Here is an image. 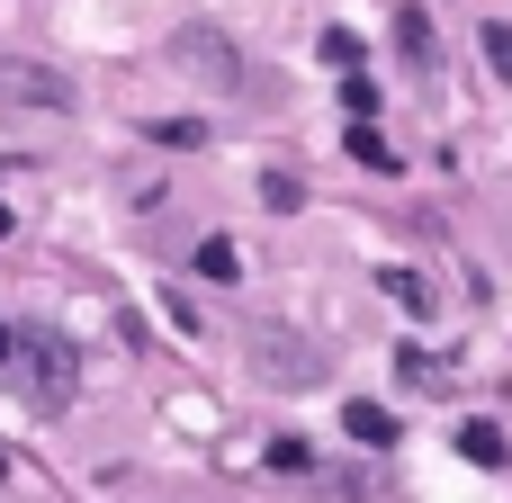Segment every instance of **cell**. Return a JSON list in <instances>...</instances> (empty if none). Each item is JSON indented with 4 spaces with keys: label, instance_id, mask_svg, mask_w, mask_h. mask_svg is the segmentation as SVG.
<instances>
[{
    "label": "cell",
    "instance_id": "52a82bcc",
    "mask_svg": "<svg viewBox=\"0 0 512 503\" xmlns=\"http://www.w3.org/2000/svg\"><path fill=\"white\" fill-rule=\"evenodd\" d=\"M378 288H387V297H396V306H405V315H414V324H423V315H432V306H441V297H432V279H423V270H378Z\"/></svg>",
    "mask_w": 512,
    "mask_h": 503
},
{
    "label": "cell",
    "instance_id": "ba28073f",
    "mask_svg": "<svg viewBox=\"0 0 512 503\" xmlns=\"http://www.w3.org/2000/svg\"><path fill=\"white\" fill-rule=\"evenodd\" d=\"M342 432H351V441H369V450H387V441H396V414L360 396V405H342Z\"/></svg>",
    "mask_w": 512,
    "mask_h": 503
},
{
    "label": "cell",
    "instance_id": "30bf717a",
    "mask_svg": "<svg viewBox=\"0 0 512 503\" xmlns=\"http://www.w3.org/2000/svg\"><path fill=\"white\" fill-rule=\"evenodd\" d=\"M459 450H468L477 468H504V432H495V423H459Z\"/></svg>",
    "mask_w": 512,
    "mask_h": 503
},
{
    "label": "cell",
    "instance_id": "7a4b0ae2",
    "mask_svg": "<svg viewBox=\"0 0 512 503\" xmlns=\"http://www.w3.org/2000/svg\"><path fill=\"white\" fill-rule=\"evenodd\" d=\"M0 99H36V108H72L63 72H45V63H0Z\"/></svg>",
    "mask_w": 512,
    "mask_h": 503
},
{
    "label": "cell",
    "instance_id": "3957f363",
    "mask_svg": "<svg viewBox=\"0 0 512 503\" xmlns=\"http://www.w3.org/2000/svg\"><path fill=\"white\" fill-rule=\"evenodd\" d=\"M342 153H351L360 171H378V180H396V171H405V153L378 135V117H351V144H342Z\"/></svg>",
    "mask_w": 512,
    "mask_h": 503
},
{
    "label": "cell",
    "instance_id": "ac0fdd59",
    "mask_svg": "<svg viewBox=\"0 0 512 503\" xmlns=\"http://www.w3.org/2000/svg\"><path fill=\"white\" fill-rule=\"evenodd\" d=\"M9 342H18V333H9V324H0V360H9Z\"/></svg>",
    "mask_w": 512,
    "mask_h": 503
},
{
    "label": "cell",
    "instance_id": "9c48e42d",
    "mask_svg": "<svg viewBox=\"0 0 512 503\" xmlns=\"http://www.w3.org/2000/svg\"><path fill=\"white\" fill-rule=\"evenodd\" d=\"M198 279H225V288H234V279H243V252H234L225 234H207V243H198Z\"/></svg>",
    "mask_w": 512,
    "mask_h": 503
},
{
    "label": "cell",
    "instance_id": "5bb4252c",
    "mask_svg": "<svg viewBox=\"0 0 512 503\" xmlns=\"http://www.w3.org/2000/svg\"><path fill=\"white\" fill-rule=\"evenodd\" d=\"M324 63H360V36L351 27H324Z\"/></svg>",
    "mask_w": 512,
    "mask_h": 503
},
{
    "label": "cell",
    "instance_id": "6da1fadb",
    "mask_svg": "<svg viewBox=\"0 0 512 503\" xmlns=\"http://www.w3.org/2000/svg\"><path fill=\"white\" fill-rule=\"evenodd\" d=\"M0 378H9L36 414H63V405L81 396V360H72L54 333H18V342H9V360H0Z\"/></svg>",
    "mask_w": 512,
    "mask_h": 503
},
{
    "label": "cell",
    "instance_id": "8fae6325",
    "mask_svg": "<svg viewBox=\"0 0 512 503\" xmlns=\"http://www.w3.org/2000/svg\"><path fill=\"white\" fill-rule=\"evenodd\" d=\"M396 369H405V387H414V396H432V387L450 378V369H441L432 351H396Z\"/></svg>",
    "mask_w": 512,
    "mask_h": 503
},
{
    "label": "cell",
    "instance_id": "277c9868",
    "mask_svg": "<svg viewBox=\"0 0 512 503\" xmlns=\"http://www.w3.org/2000/svg\"><path fill=\"white\" fill-rule=\"evenodd\" d=\"M261 378H270V387H306V378H315V351H306V342L288 351L279 333H261Z\"/></svg>",
    "mask_w": 512,
    "mask_h": 503
},
{
    "label": "cell",
    "instance_id": "d6986e66",
    "mask_svg": "<svg viewBox=\"0 0 512 503\" xmlns=\"http://www.w3.org/2000/svg\"><path fill=\"white\" fill-rule=\"evenodd\" d=\"M0 477H9V450H0Z\"/></svg>",
    "mask_w": 512,
    "mask_h": 503
},
{
    "label": "cell",
    "instance_id": "7c38bea8",
    "mask_svg": "<svg viewBox=\"0 0 512 503\" xmlns=\"http://www.w3.org/2000/svg\"><path fill=\"white\" fill-rule=\"evenodd\" d=\"M342 108H351V117H378V81L351 72V81H342Z\"/></svg>",
    "mask_w": 512,
    "mask_h": 503
},
{
    "label": "cell",
    "instance_id": "5b68a950",
    "mask_svg": "<svg viewBox=\"0 0 512 503\" xmlns=\"http://www.w3.org/2000/svg\"><path fill=\"white\" fill-rule=\"evenodd\" d=\"M396 54H405L414 72H432V54H441V36H432V18H423V9H396Z\"/></svg>",
    "mask_w": 512,
    "mask_h": 503
},
{
    "label": "cell",
    "instance_id": "4fadbf2b",
    "mask_svg": "<svg viewBox=\"0 0 512 503\" xmlns=\"http://www.w3.org/2000/svg\"><path fill=\"white\" fill-rule=\"evenodd\" d=\"M486 63H495V72H504V81H512V27H504V18L486 27Z\"/></svg>",
    "mask_w": 512,
    "mask_h": 503
},
{
    "label": "cell",
    "instance_id": "2e32d148",
    "mask_svg": "<svg viewBox=\"0 0 512 503\" xmlns=\"http://www.w3.org/2000/svg\"><path fill=\"white\" fill-rule=\"evenodd\" d=\"M261 207H279V216H288V207H297V180H288V171H270V180H261Z\"/></svg>",
    "mask_w": 512,
    "mask_h": 503
},
{
    "label": "cell",
    "instance_id": "e0dca14e",
    "mask_svg": "<svg viewBox=\"0 0 512 503\" xmlns=\"http://www.w3.org/2000/svg\"><path fill=\"white\" fill-rule=\"evenodd\" d=\"M9 234H18V216H9V207H0V243H9Z\"/></svg>",
    "mask_w": 512,
    "mask_h": 503
},
{
    "label": "cell",
    "instance_id": "9a60e30c",
    "mask_svg": "<svg viewBox=\"0 0 512 503\" xmlns=\"http://www.w3.org/2000/svg\"><path fill=\"white\" fill-rule=\"evenodd\" d=\"M198 135H207L198 117H162V126H153V144H198Z\"/></svg>",
    "mask_w": 512,
    "mask_h": 503
},
{
    "label": "cell",
    "instance_id": "8992f818",
    "mask_svg": "<svg viewBox=\"0 0 512 503\" xmlns=\"http://www.w3.org/2000/svg\"><path fill=\"white\" fill-rule=\"evenodd\" d=\"M180 63H207L216 81H234V72H243V54H234V45H216L207 27H189V36H180Z\"/></svg>",
    "mask_w": 512,
    "mask_h": 503
}]
</instances>
